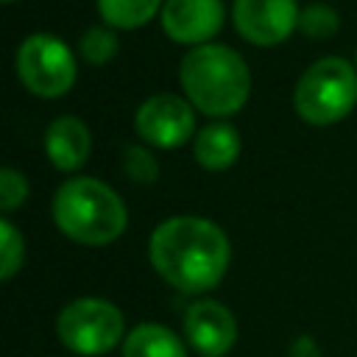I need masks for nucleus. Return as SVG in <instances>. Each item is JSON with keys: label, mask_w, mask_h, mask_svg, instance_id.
Instances as JSON below:
<instances>
[{"label": "nucleus", "mask_w": 357, "mask_h": 357, "mask_svg": "<svg viewBox=\"0 0 357 357\" xmlns=\"http://www.w3.org/2000/svg\"><path fill=\"white\" fill-rule=\"evenodd\" d=\"M92 153L89 126L75 114H59L45 128V156L61 173H75Z\"/></svg>", "instance_id": "obj_11"}, {"label": "nucleus", "mask_w": 357, "mask_h": 357, "mask_svg": "<svg viewBox=\"0 0 357 357\" xmlns=\"http://www.w3.org/2000/svg\"><path fill=\"white\" fill-rule=\"evenodd\" d=\"M22 262H25V240H22V231L8 218H3L0 220V279L3 282H11L17 276V271L22 268Z\"/></svg>", "instance_id": "obj_17"}, {"label": "nucleus", "mask_w": 357, "mask_h": 357, "mask_svg": "<svg viewBox=\"0 0 357 357\" xmlns=\"http://www.w3.org/2000/svg\"><path fill=\"white\" fill-rule=\"evenodd\" d=\"M123 170L134 184H153L159 178V162L151 145H126Z\"/></svg>", "instance_id": "obj_18"}, {"label": "nucleus", "mask_w": 357, "mask_h": 357, "mask_svg": "<svg viewBox=\"0 0 357 357\" xmlns=\"http://www.w3.org/2000/svg\"><path fill=\"white\" fill-rule=\"evenodd\" d=\"M14 70L20 84L36 98H61L73 89L78 64L64 39L47 31L28 33L14 53Z\"/></svg>", "instance_id": "obj_6"}, {"label": "nucleus", "mask_w": 357, "mask_h": 357, "mask_svg": "<svg viewBox=\"0 0 357 357\" xmlns=\"http://www.w3.org/2000/svg\"><path fill=\"white\" fill-rule=\"evenodd\" d=\"M240 151H243L240 131L226 120H212L201 126L198 134L192 137V159L209 173L229 170L240 159Z\"/></svg>", "instance_id": "obj_12"}, {"label": "nucleus", "mask_w": 357, "mask_h": 357, "mask_svg": "<svg viewBox=\"0 0 357 357\" xmlns=\"http://www.w3.org/2000/svg\"><path fill=\"white\" fill-rule=\"evenodd\" d=\"M59 340L81 357H100L126 340V321L114 301L98 296L73 298L56 318Z\"/></svg>", "instance_id": "obj_5"}, {"label": "nucleus", "mask_w": 357, "mask_h": 357, "mask_svg": "<svg viewBox=\"0 0 357 357\" xmlns=\"http://www.w3.org/2000/svg\"><path fill=\"white\" fill-rule=\"evenodd\" d=\"M148 262L170 287L201 296L223 282L231 262V243L215 220L176 215L151 231Z\"/></svg>", "instance_id": "obj_1"}, {"label": "nucleus", "mask_w": 357, "mask_h": 357, "mask_svg": "<svg viewBox=\"0 0 357 357\" xmlns=\"http://www.w3.org/2000/svg\"><path fill=\"white\" fill-rule=\"evenodd\" d=\"M226 20L223 0H165L159 22L170 42L178 45H206L212 42Z\"/></svg>", "instance_id": "obj_10"}, {"label": "nucleus", "mask_w": 357, "mask_h": 357, "mask_svg": "<svg viewBox=\"0 0 357 357\" xmlns=\"http://www.w3.org/2000/svg\"><path fill=\"white\" fill-rule=\"evenodd\" d=\"M123 357H187V349L170 326L142 321L126 335Z\"/></svg>", "instance_id": "obj_13"}, {"label": "nucleus", "mask_w": 357, "mask_h": 357, "mask_svg": "<svg viewBox=\"0 0 357 357\" xmlns=\"http://www.w3.org/2000/svg\"><path fill=\"white\" fill-rule=\"evenodd\" d=\"M354 64H357V50H354Z\"/></svg>", "instance_id": "obj_22"}, {"label": "nucleus", "mask_w": 357, "mask_h": 357, "mask_svg": "<svg viewBox=\"0 0 357 357\" xmlns=\"http://www.w3.org/2000/svg\"><path fill=\"white\" fill-rule=\"evenodd\" d=\"M162 6L165 0H98V14L114 31H134L162 14Z\"/></svg>", "instance_id": "obj_14"}, {"label": "nucleus", "mask_w": 357, "mask_h": 357, "mask_svg": "<svg viewBox=\"0 0 357 357\" xmlns=\"http://www.w3.org/2000/svg\"><path fill=\"white\" fill-rule=\"evenodd\" d=\"M134 128L139 139L156 151H173L198 134L195 128V106L176 92H156L137 106Z\"/></svg>", "instance_id": "obj_7"}, {"label": "nucleus", "mask_w": 357, "mask_h": 357, "mask_svg": "<svg viewBox=\"0 0 357 357\" xmlns=\"http://www.w3.org/2000/svg\"><path fill=\"white\" fill-rule=\"evenodd\" d=\"M3 3H17V0H3Z\"/></svg>", "instance_id": "obj_21"}, {"label": "nucleus", "mask_w": 357, "mask_h": 357, "mask_svg": "<svg viewBox=\"0 0 357 357\" xmlns=\"http://www.w3.org/2000/svg\"><path fill=\"white\" fill-rule=\"evenodd\" d=\"M178 84L195 112L212 120H226L248 103L251 70L234 47L206 42L181 56Z\"/></svg>", "instance_id": "obj_2"}, {"label": "nucleus", "mask_w": 357, "mask_h": 357, "mask_svg": "<svg viewBox=\"0 0 357 357\" xmlns=\"http://www.w3.org/2000/svg\"><path fill=\"white\" fill-rule=\"evenodd\" d=\"M298 14L296 0H234L231 6L237 33L257 47L282 45L298 28Z\"/></svg>", "instance_id": "obj_8"}, {"label": "nucleus", "mask_w": 357, "mask_h": 357, "mask_svg": "<svg viewBox=\"0 0 357 357\" xmlns=\"http://www.w3.org/2000/svg\"><path fill=\"white\" fill-rule=\"evenodd\" d=\"M184 343L201 357H223L237 343V321L231 310L215 298H198L187 307L184 321Z\"/></svg>", "instance_id": "obj_9"}, {"label": "nucleus", "mask_w": 357, "mask_h": 357, "mask_svg": "<svg viewBox=\"0 0 357 357\" xmlns=\"http://www.w3.org/2000/svg\"><path fill=\"white\" fill-rule=\"evenodd\" d=\"M53 223L73 243L109 245L126 231L128 212L123 198L106 181L73 176L59 184L53 195Z\"/></svg>", "instance_id": "obj_3"}, {"label": "nucleus", "mask_w": 357, "mask_h": 357, "mask_svg": "<svg viewBox=\"0 0 357 357\" xmlns=\"http://www.w3.org/2000/svg\"><path fill=\"white\" fill-rule=\"evenodd\" d=\"M117 50H120L117 33H114V28H109V25H92V28H86V31L81 33V39H78V56H81L86 64H92V67L109 64V61L117 56Z\"/></svg>", "instance_id": "obj_15"}, {"label": "nucleus", "mask_w": 357, "mask_h": 357, "mask_svg": "<svg viewBox=\"0 0 357 357\" xmlns=\"http://www.w3.org/2000/svg\"><path fill=\"white\" fill-rule=\"evenodd\" d=\"M290 357H321V351H318V343H315L310 335H301V337L293 340Z\"/></svg>", "instance_id": "obj_20"}, {"label": "nucleus", "mask_w": 357, "mask_h": 357, "mask_svg": "<svg viewBox=\"0 0 357 357\" xmlns=\"http://www.w3.org/2000/svg\"><path fill=\"white\" fill-rule=\"evenodd\" d=\"M357 106V64L340 56H324L312 61L296 81L293 109L296 114L315 126L326 128L340 123Z\"/></svg>", "instance_id": "obj_4"}, {"label": "nucleus", "mask_w": 357, "mask_h": 357, "mask_svg": "<svg viewBox=\"0 0 357 357\" xmlns=\"http://www.w3.org/2000/svg\"><path fill=\"white\" fill-rule=\"evenodd\" d=\"M28 198V178L17 167L0 170V212L8 218L14 209H20Z\"/></svg>", "instance_id": "obj_19"}, {"label": "nucleus", "mask_w": 357, "mask_h": 357, "mask_svg": "<svg viewBox=\"0 0 357 357\" xmlns=\"http://www.w3.org/2000/svg\"><path fill=\"white\" fill-rule=\"evenodd\" d=\"M340 28V17L329 3H307L298 14V31L310 39H329Z\"/></svg>", "instance_id": "obj_16"}]
</instances>
